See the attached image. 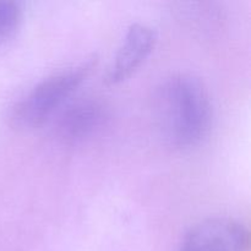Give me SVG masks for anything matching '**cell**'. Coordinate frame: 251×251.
<instances>
[{
  "label": "cell",
  "instance_id": "8992f818",
  "mask_svg": "<svg viewBox=\"0 0 251 251\" xmlns=\"http://www.w3.org/2000/svg\"><path fill=\"white\" fill-rule=\"evenodd\" d=\"M24 11L19 2L0 0V44L14 38L20 29Z\"/></svg>",
  "mask_w": 251,
  "mask_h": 251
},
{
  "label": "cell",
  "instance_id": "6da1fadb",
  "mask_svg": "<svg viewBox=\"0 0 251 251\" xmlns=\"http://www.w3.org/2000/svg\"><path fill=\"white\" fill-rule=\"evenodd\" d=\"M153 113L164 141L176 149L200 144L212 126L210 92L203 81L189 73L162 81L154 93Z\"/></svg>",
  "mask_w": 251,
  "mask_h": 251
},
{
  "label": "cell",
  "instance_id": "7a4b0ae2",
  "mask_svg": "<svg viewBox=\"0 0 251 251\" xmlns=\"http://www.w3.org/2000/svg\"><path fill=\"white\" fill-rule=\"evenodd\" d=\"M96 55L76 65L54 73L37 83L12 110L11 119L17 127L36 129L42 126L75 93L97 66Z\"/></svg>",
  "mask_w": 251,
  "mask_h": 251
},
{
  "label": "cell",
  "instance_id": "5b68a950",
  "mask_svg": "<svg viewBox=\"0 0 251 251\" xmlns=\"http://www.w3.org/2000/svg\"><path fill=\"white\" fill-rule=\"evenodd\" d=\"M157 43V34L149 25L136 22L127 28L124 39L118 49L112 65L109 66L105 83L118 85L127 80L139 70L151 55Z\"/></svg>",
  "mask_w": 251,
  "mask_h": 251
},
{
  "label": "cell",
  "instance_id": "277c9868",
  "mask_svg": "<svg viewBox=\"0 0 251 251\" xmlns=\"http://www.w3.org/2000/svg\"><path fill=\"white\" fill-rule=\"evenodd\" d=\"M109 118L107 104L96 97L78 98L64 105L58 120L56 134L65 144H78L92 137Z\"/></svg>",
  "mask_w": 251,
  "mask_h": 251
},
{
  "label": "cell",
  "instance_id": "3957f363",
  "mask_svg": "<svg viewBox=\"0 0 251 251\" xmlns=\"http://www.w3.org/2000/svg\"><path fill=\"white\" fill-rule=\"evenodd\" d=\"M249 233L238 221L213 217L191 227L181 242L180 251H247Z\"/></svg>",
  "mask_w": 251,
  "mask_h": 251
}]
</instances>
